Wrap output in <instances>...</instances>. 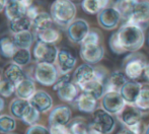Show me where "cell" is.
I'll use <instances>...</instances> for the list:
<instances>
[{
  "mask_svg": "<svg viewBox=\"0 0 149 134\" xmlns=\"http://www.w3.org/2000/svg\"><path fill=\"white\" fill-rule=\"evenodd\" d=\"M145 42L143 28L137 24L125 22L110 38L109 45L115 54H124L126 52H137Z\"/></svg>",
  "mask_w": 149,
  "mask_h": 134,
  "instance_id": "6da1fadb",
  "label": "cell"
},
{
  "mask_svg": "<svg viewBox=\"0 0 149 134\" xmlns=\"http://www.w3.org/2000/svg\"><path fill=\"white\" fill-rule=\"evenodd\" d=\"M76 5L72 0H54L50 7V14L54 22L62 28H67L75 20Z\"/></svg>",
  "mask_w": 149,
  "mask_h": 134,
  "instance_id": "7a4b0ae2",
  "label": "cell"
},
{
  "mask_svg": "<svg viewBox=\"0 0 149 134\" xmlns=\"http://www.w3.org/2000/svg\"><path fill=\"white\" fill-rule=\"evenodd\" d=\"M147 63L144 54L138 52L131 53L126 56L123 61L124 73L130 80H136L144 73V69Z\"/></svg>",
  "mask_w": 149,
  "mask_h": 134,
  "instance_id": "3957f363",
  "label": "cell"
},
{
  "mask_svg": "<svg viewBox=\"0 0 149 134\" xmlns=\"http://www.w3.org/2000/svg\"><path fill=\"white\" fill-rule=\"evenodd\" d=\"M115 128V119L104 110H96L89 123V134H110Z\"/></svg>",
  "mask_w": 149,
  "mask_h": 134,
  "instance_id": "277c9868",
  "label": "cell"
},
{
  "mask_svg": "<svg viewBox=\"0 0 149 134\" xmlns=\"http://www.w3.org/2000/svg\"><path fill=\"white\" fill-rule=\"evenodd\" d=\"M60 76L55 64L37 63L33 68V79L44 87H53Z\"/></svg>",
  "mask_w": 149,
  "mask_h": 134,
  "instance_id": "5b68a950",
  "label": "cell"
},
{
  "mask_svg": "<svg viewBox=\"0 0 149 134\" xmlns=\"http://www.w3.org/2000/svg\"><path fill=\"white\" fill-rule=\"evenodd\" d=\"M59 50L55 45L37 41L33 49V56L37 63L55 64Z\"/></svg>",
  "mask_w": 149,
  "mask_h": 134,
  "instance_id": "8992f818",
  "label": "cell"
},
{
  "mask_svg": "<svg viewBox=\"0 0 149 134\" xmlns=\"http://www.w3.org/2000/svg\"><path fill=\"white\" fill-rule=\"evenodd\" d=\"M89 24L82 18H77L66 28V34L69 41L74 44H81L89 33Z\"/></svg>",
  "mask_w": 149,
  "mask_h": 134,
  "instance_id": "52a82bcc",
  "label": "cell"
},
{
  "mask_svg": "<svg viewBox=\"0 0 149 134\" xmlns=\"http://www.w3.org/2000/svg\"><path fill=\"white\" fill-rule=\"evenodd\" d=\"M122 15L115 6H108L97 14V22L104 30H114L120 24Z\"/></svg>",
  "mask_w": 149,
  "mask_h": 134,
  "instance_id": "ba28073f",
  "label": "cell"
},
{
  "mask_svg": "<svg viewBox=\"0 0 149 134\" xmlns=\"http://www.w3.org/2000/svg\"><path fill=\"white\" fill-rule=\"evenodd\" d=\"M117 117L126 127L130 128L140 124L142 119V111L139 110L135 105L126 104V106L117 115Z\"/></svg>",
  "mask_w": 149,
  "mask_h": 134,
  "instance_id": "9c48e42d",
  "label": "cell"
},
{
  "mask_svg": "<svg viewBox=\"0 0 149 134\" xmlns=\"http://www.w3.org/2000/svg\"><path fill=\"white\" fill-rule=\"evenodd\" d=\"M127 103L124 100L120 93L117 91H110L106 93L102 99V106L106 112L110 114L118 115Z\"/></svg>",
  "mask_w": 149,
  "mask_h": 134,
  "instance_id": "30bf717a",
  "label": "cell"
},
{
  "mask_svg": "<svg viewBox=\"0 0 149 134\" xmlns=\"http://www.w3.org/2000/svg\"><path fill=\"white\" fill-rule=\"evenodd\" d=\"M104 55V49L98 45H80V57L87 64H97L102 61Z\"/></svg>",
  "mask_w": 149,
  "mask_h": 134,
  "instance_id": "8fae6325",
  "label": "cell"
},
{
  "mask_svg": "<svg viewBox=\"0 0 149 134\" xmlns=\"http://www.w3.org/2000/svg\"><path fill=\"white\" fill-rule=\"evenodd\" d=\"M76 58L75 56L67 49H61L58 53L57 61H56V66L59 70L60 75L69 74L76 65Z\"/></svg>",
  "mask_w": 149,
  "mask_h": 134,
  "instance_id": "7c38bea8",
  "label": "cell"
},
{
  "mask_svg": "<svg viewBox=\"0 0 149 134\" xmlns=\"http://www.w3.org/2000/svg\"><path fill=\"white\" fill-rule=\"evenodd\" d=\"M95 77V67L90 64H81L74 70L72 74V81L78 87L91 81Z\"/></svg>",
  "mask_w": 149,
  "mask_h": 134,
  "instance_id": "4fadbf2b",
  "label": "cell"
},
{
  "mask_svg": "<svg viewBox=\"0 0 149 134\" xmlns=\"http://www.w3.org/2000/svg\"><path fill=\"white\" fill-rule=\"evenodd\" d=\"M72 112L68 106L61 105L53 108L49 115V124L51 125H67L70 123Z\"/></svg>",
  "mask_w": 149,
  "mask_h": 134,
  "instance_id": "5bb4252c",
  "label": "cell"
},
{
  "mask_svg": "<svg viewBox=\"0 0 149 134\" xmlns=\"http://www.w3.org/2000/svg\"><path fill=\"white\" fill-rule=\"evenodd\" d=\"M147 22H149V1H139L134 6L129 20L126 22L141 27L142 24H146Z\"/></svg>",
  "mask_w": 149,
  "mask_h": 134,
  "instance_id": "9a60e30c",
  "label": "cell"
},
{
  "mask_svg": "<svg viewBox=\"0 0 149 134\" xmlns=\"http://www.w3.org/2000/svg\"><path fill=\"white\" fill-rule=\"evenodd\" d=\"M29 102L40 113H47L53 108V99L45 91H37Z\"/></svg>",
  "mask_w": 149,
  "mask_h": 134,
  "instance_id": "2e32d148",
  "label": "cell"
},
{
  "mask_svg": "<svg viewBox=\"0 0 149 134\" xmlns=\"http://www.w3.org/2000/svg\"><path fill=\"white\" fill-rule=\"evenodd\" d=\"M142 89V84L136 80H128L120 91V95L127 104L134 105Z\"/></svg>",
  "mask_w": 149,
  "mask_h": 134,
  "instance_id": "e0dca14e",
  "label": "cell"
},
{
  "mask_svg": "<svg viewBox=\"0 0 149 134\" xmlns=\"http://www.w3.org/2000/svg\"><path fill=\"white\" fill-rule=\"evenodd\" d=\"M128 81V77L124 73V71H114L109 74L108 78L104 83L106 87V93L110 91H117L120 93L123 85Z\"/></svg>",
  "mask_w": 149,
  "mask_h": 134,
  "instance_id": "ac0fdd59",
  "label": "cell"
},
{
  "mask_svg": "<svg viewBox=\"0 0 149 134\" xmlns=\"http://www.w3.org/2000/svg\"><path fill=\"white\" fill-rule=\"evenodd\" d=\"M78 89L79 87L72 80H70L58 87L56 91H57L58 98L61 100L65 103H72L75 102V100L79 96Z\"/></svg>",
  "mask_w": 149,
  "mask_h": 134,
  "instance_id": "d6986e66",
  "label": "cell"
},
{
  "mask_svg": "<svg viewBox=\"0 0 149 134\" xmlns=\"http://www.w3.org/2000/svg\"><path fill=\"white\" fill-rule=\"evenodd\" d=\"M3 76L4 79L8 80L9 82H11L12 84L16 85L18 83L22 82L24 79H26L28 77V75L24 73V71L22 70V67L18 66L15 63H10L5 67L3 71Z\"/></svg>",
  "mask_w": 149,
  "mask_h": 134,
  "instance_id": "ffe728a7",
  "label": "cell"
},
{
  "mask_svg": "<svg viewBox=\"0 0 149 134\" xmlns=\"http://www.w3.org/2000/svg\"><path fill=\"white\" fill-rule=\"evenodd\" d=\"M75 106L80 112L86 114H93L97 108V100L91 95L86 93H82L75 100Z\"/></svg>",
  "mask_w": 149,
  "mask_h": 134,
  "instance_id": "44dd1931",
  "label": "cell"
},
{
  "mask_svg": "<svg viewBox=\"0 0 149 134\" xmlns=\"http://www.w3.org/2000/svg\"><path fill=\"white\" fill-rule=\"evenodd\" d=\"M36 91H37V89H36L35 81L29 76L15 87L16 97L26 100H30L31 97L36 94Z\"/></svg>",
  "mask_w": 149,
  "mask_h": 134,
  "instance_id": "7402d4cb",
  "label": "cell"
},
{
  "mask_svg": "<svg viewBox=\"0 0 149 134\" xmlns=\"http://www.w3.org/2000/svg\"><path fill=\"white\" fill-rule=\"evenodd\" d=\"M26 13V8L22 4L19 0H10L4 9V14L9 22L16 18L24 16Z\"/></svg>",
  "mask_w": 149,
  "mask_h": 134,
  "instance_id": "603a6c76",
  "label": "cell"
},
{
  "mask_svg": "<svg viewBox=\"0 0 149 134\" xmlns=\"http://www.w3.org/2000/svg\"><path fill=\"white\" fill-rule=\"evenodd\" d=\"M110 0H82L81 8L88 14H98L109 6Z\"/></svg>",
  "mask_w": 149,
  "mask_h": 134,
  "instance_id": "cb8c5ba5",
  "label": "cell"
},
{
  "mask_svg": "<svg viewBox=\"0 0 149 134\" xmlns=\"http://www.w3.org/2000/svg\"><path fill=\"white\" fill-rule=\"evenodd\" d=\"M12 40H13L17 49L30 50V48L33 44V41H35V37H33V34L31 31H26V32L18 33L13 35Z\"/></svg>",
  "mask_w": 149,
  "mask_h": 134,
  "instance_id": "d4e9b609",
  "label": "cell"
},
{
  "mask_svg": "<svg viewBox=\"0 0 149 134\" xmlns=\"http://www.w3.org/2000/svg\"><path fill=\"white\" fill-rule=\"evenodd\" d=\"M36 35H37L38 41L44 42V43L47 44H52V45L59 42L61 39L60 32L54 28L46 29V30L43 31H38V32H36Z\"/></svg>",
  "mask_w": 149,
  "mask_h": 134,
  "instance_id": "484cf974",
  "label": "cell"
},
{
  "mask_svg": "<svg viewBox=\"0 0 149 134\" xmlns=\"http://www.w3.org/2000/svg\"><path fill=\"white\" fill-rule=\"evenodd\" d=\"M140 0H116L115 7L119 10V12L122 15V20L127 22L131 15L133 8Z\"/></svg>",
  "mask_w": 149,
  "mask_h": 134,
  "instance_id": "4316f807",
  "label": "cell"
},
{
  "mask_svg": "<svg viewBox=\"0 0 149 134\" xmlns=\"http://www.w3.org/2000/svg\"><path fill=\"white\" fill-rule=\"evenodd\" d=\"M17 51L13 40L9 37H3L0 39V55L6 59H12Z\"/></svg>",
  "mask_w": 149,
  "mask_h": 134,
  "instance_id": "83f0119b",
  "label": "cell"
},
{
  "mask_svg": "<svg viewBox=\"0 0 149 134\" xmlns=\"http://www.w3.org/2000/svg\"><path fill=\"white\" fill-rule=\"evenodd\" d=\"M31 27H33V22L29 17H26V15L9 22V30L13 35L31 31Z\"/></svg>",
  "mask_w": 149,
  "mask_h": 134,
  "instance_id": "f1b7e54d",
  "label": "cell"
},
{
  "mask_svg": "<svg viewBox=\"0 0 149 134\" xmlns=\"http://www.w3.org/2000/svg\"><path fill=\"white\" fill-rule=\"evenodd\" d=\"M53 24H54V20L52 18L51 14L46 11H41L38 14L37 17L33 20V27L35 28L36 32H38V31H43L46 30V29L53 28L52 27Z\"/></svg>",
  "mask_w": 149,
  "mask_h": 134,
  "instance_id": "f546056e",
  "label": "cell"
},
{
  "mask_svg": "<svg viewBox=\"0 0 149 134\" xmlns=\"http://www.w3.org/2000/svg\"><path fill=\"white\" fill-rule=\"evenodd\" d=\"M29 106H30V102L29 100L16 98V99L12 100L11 103H10L9 112L11 113L12 117H14L16 119H22L24 111H26V109Z\"/></svg>",
  "mask_w": 149,
  "mask_h": 134,
  "instance_id": "4dcf8cb0",
  "label": "cell"
},
{
  "mask_svg": "<svg viewBox=\"0 0 149 134\" xmlns=\"http://www.w3.org/2000/svg\"><path fill=\"white\" fill-rule=\"evenodd\" d=\"M70 134H89V124L80 117L73 119L68 125Z\"/></svg>",
  "mask_w": 149,
  "mask_h": 134,
  "instance_id": "1f68e13d",
  "label": "cell"
},
{
  "mask_svg": "<svg viewBox=\"0 0 149 134\" xmlns=\"http://www.w3.org/2000/svg\"><path fill=\"white\" fill-rule=\"evenodd\" d=\"M16 128L15 118L7 114L0 115V133L8 134L14 131Z\"/></svg>",
  "mask_w": 149,
  "mask_h": 134,
  "instance_id": "d6a6232c",
  "label": "cell"
},
{
  "mask_svg": "<svg viewBox=\"0 0 149 134\" xmlns=\"http://www.w3.org/2000/svg\"><path fill=\"white\" fill-rule=\"evenodd\" d=\"M40 114L41 113L38 110H36L33 107H31V105L26 109L24 115H22L20 120L24 123V124L29 125V126H33V125L38 124V121L40 120Z\"/></svg>",
  "mask_w": 149,
  "mask_h": 134,
  "instance_id": "836d02e7",
  "label": "cell"
},
{
  "mask_svg": "<svg viewBox=\"0 0 149 134\" xmlns=\"http://www.w3.org/2000/svg\"><path fill=\"white\" fill-rule=\"evenodd\" d=\"M31 60V54L29 49H17L15 52L13 58H12V62L17 64L18 66L24 67L30 64Z\"/></svg>",
  "mask_w": 149,
  "mask_h": 134,
  "instance_id": "e575fe53",
  "label": "cell"
},
{
  "mask_svg": "<svg viewBox=\"0 0 149 134\" xmlns=\"http://www.w3.org/2000/svg\"><path fill=\"white\" fill-rule=\"evenodd\" d=\"M134 105L141 111L149 110V87H142Z\"/></svg>",
  "mask_w": 149,
  "mask_h": 134,
  "instance_id": "d590c367",
  "label": "cell"
},
{
  "mask_svg": "<svg viewBox=\"0 0 149 134\" xmlns=\"http://www.w3.org/2000/svg\"><path fill=\"white\" fill-rule=\"evenodd\" d=\"M15 94V85L6 79H2L0 82V97L9 98Z\"/></svg>",
  "mask_w": 149,
  "mask_h": 134,
  "instance_id": "8d00e7d4",
  "label": "cell"
},
{
  "mask_svg": "<svg viewBox=\"0 0 149 134\" xmlns=\"http://www.w3.org/2000/svg\"><path fill=\"white\" fill-rule=\"evenodd\" d=\"M100 41V35L96 30H90L80 45H98Z\"/></svg>",
  "mask_w": 149,
  "mask_h": 134,
  "instance_id": "74e56055",
  "label": "cell"
},
{
  "mask_svg": "<svg viewBox=\"0 0 149 134\" xmlns=\"http://www.w3.org/2000/svg\"><path fill=\"white\" fill-rule=\"evenodd\" d=\"M26 134H50V130L44 125L36 124L28 129Z\"/></svg>",
  "mask_w": 149,
  "mask_h": 134,
  "instance_id": "f35d334b",
  "label": "cell"
},
{
  "mask_svg": "<svg viewBox=\"0 0 149 134\" xmlns=\"http://www.w3.org/2000/svg\"><path fill=\"white\" fill-rule=\"evenodd\" d=\"M49 130L50 134H70L67 125H51Z\"/></svg>",
  "mask_w": 149,
  "mask_h": 134,
  "instance_id": "ab89813d",
  "label": "cell"
},
{
  "mask_svg": "<svg viewBox=\"0 0 149 134\" xmlns=\"http://www.w3.org/2000/svg\"><path fill=\"white\" fill-rule=\"evenodd\" d=\"M40 13L39 11V8L37 7L36 5H31V7H29L28 9H26V17H29L31 22H33V20H35L36 17L38 16V14Z\"/></svg>",
  "mask_w": 149,
  "mask_h": 134,
  "instance_id": "60d3db41",
  "label": "cell"
},
{
  "mask_svg": "<svg viewBox=\"0 0 149 134\" xmlns=\"http://www.w3.org/2000/svg\"><path fill=\"white\" fill-rule=\"evenodd\" d=\"M117 134H137V133L134 132L133 130H131V129L128 128V127H125V128L121 129V130H120Z\"/></svg>",
  "mask_w": 149,
  "mask_h": 134,
  "instance_id": "b9f144b4",
  "label": "cell"
},
{
  "mask_svg": "<svg viewBox=\"0 0 149 134\" xmlns=\"http://www.w3.org/2000/svg\"><path fill=\"white\" fill-rule=\"evenodd\" d=\"M19 1L22 2V4L26 8V9L33 5V0H19Z\"/></svg>",
  "mask_w": 149,
  "mask_h": 134,
  "instance_id": "7bdbcfd3",
  "label": "cell"
},
{
  "mask_svg": "<svg viewBox=\"0 0 149 134\" xmlns=\"http://www.w3.org/2000/svg\"><path fill=\"white\" fill-rule=\"evenodd\" d=\"M9 1H10V0H0V12L4 11L6 5H7V3Z\"/></svg>",
  "mask_w": 149,
  "mask_h": 134,
  "instance_id": "ee69618b",
  "label": "cell"
},
{
  "mask_svg": "<svg viewBox=\"0 0 149 134\" xmlns=\"http://www.w3.org/2000/svg\"><path fill=\"white\" fill-rule=\"evenodd\" d=\"M144 77L146 78V80L149 82V63L146 64V66H145V69H144Z\"/></svg>",
  "mask_w": 149,
  "mask_h": 134,
  "instance_id": "f6af8a7d",
  "label": "cell"
},
{
  "mask_svg": "<svg viewBox=\"0 0 149 134\" xmlns=\"http://www.w3.org/2000/svg\"><path fill=\"white\" fill-rule=\"evenodd\" d=\"M4 108H5V100L2 97H0V113L4 110Z\"/></svg>",
  "mask_w": 149,
  "mask_h": 134,
  "instance_id": "bcb514c9",
  "label": "cell"
},
{
  "mask_svg": "<svg viewBox=\"0 0 149 134\" xmlns=\"http://www.w3.org/2000/svg\"><path fill=\"white\" fill-rule=\"evenodd\" d=\"M144 134H149V125H148L147 128L145 129V133H144Z\"/></svg>",
  "mask_w": 149,
  "mask_h": 134,
  "instance_id": "7dc6e473",
  "label": "cell"
},
{
  "mask_svg": "<svg viewBox=\"0 0 149 134\" xmlns=\"http://www.w3.org/2000/svg\"><path fill=\"white\" fill-rule=\"evenodd\" d=\"M1 80H2V77H1V74H0V82H1Z\"/></svg>",
  "mask_w": 149,
  "mask_h": 134,
  "instance_id": "c3c4849f",
  "label": "cell"
},
{
  "mask_svg": "<svg viewBox=\"0 0 149 134\" xmlns=\"http://www.w3.org/2000/svg\"><path fill=\"white\" fill-rule=\"evenodd\" d=\"M8 134H16V133H13V132H11V133H8Z\"/></svg>",
  "mask_w": 149,
  "mask_h": 134,
  "instance_id": "681fc988",
  "label": "cell"
},
{
  "mask_svg": "<svg viewBox=\"0 0 149 134\" xmlns=\"http://www.w3.org/2000/svg\"><path fill=\"white\" fill-rule=\"evenodd\" d=\"M148 42H149V36H148Z\"/></svg>",
  "mask_w": 149,
  "mask_h": 134,
  "instance_id": "f907efd6",
  "label": "cell"
}]
</instances>
